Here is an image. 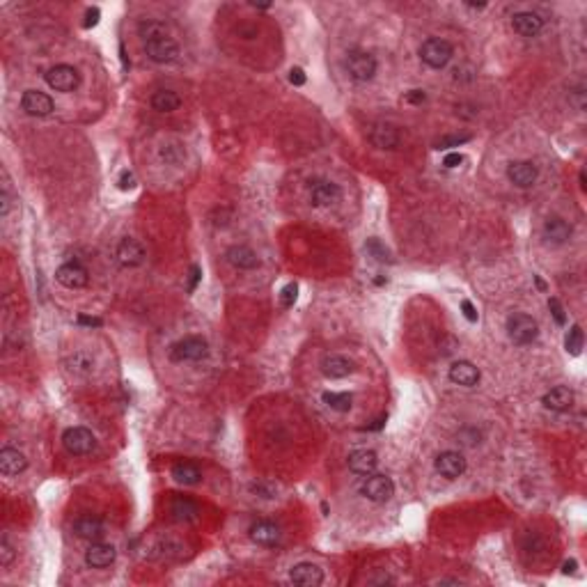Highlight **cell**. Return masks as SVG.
I'll return each instance as SVG.
<instances>
[{
	"label": "cell",
	"mask_w": 587,
	"mask_h": 587,
	"mask_svg": "<svg viewBox=\"0 0 587 587\" xmlns=\"http://www.w3.org/2000/svg\"><path fill=\"white\" fill-rule=\"evenodd\" d=\"M200 278H202V269H200V266H191V283H188V292H193V289L198 287Z\"/></svg>",
	"instance_id": "48"
},
{
	"label": "cell",
	"mask_w": 587,
	"mask_h": 587,
	"mask_svg": "<svg viewBox=\"0 0 587 587\" xmlns=\"http://www.w3.org/2000/svg\"><path fill=\"white\" fill-rule=\"evenodd\" d=\"M461 312H463V317H466L468 321H472V323L477 321V310H475V305H472L468 299L461 301Z\"/></svg>",
	"instance_id": "42"
},
{
	"label": "cell",
	"mask_w": 587,
	"mask_h": 587,
	"mask_svg": "<svg viewBox=\"0 0 587 587\" xmlns=\"http://www.w3.org/2000/svg\"><path fill=\"white\" fill-rule=\"evenodd\" d=\"M308 193H310V202L314 207H333L335 202H340V198H342V188L335 181H328V179L310 181Z\"/></svg>",
	"instance_id": "9"
},
{
	"label": "cell",
	"mask_w": 587,
	"mask_h": 587,
	"mask_svg": "<svg viewBox=\"0 0 587 587\" xmlns=\"http://www.w3.org/2000/svg\"><path fill=\"white\" fill-rule=\"evenodd\" d=\"M512 28L521 37H537L541 28H544V19L534 12H516L512 16Z\"/></svg>",
	"instance_id": "15"
},
{
	"label": "cell",
	"mask_w": 587,
	"mask_h": 587,
	"mask_svg": "<svg viewBox=\"0 0 587 587\" xmlns=\"http://www.w3.org/2000/svg\"><path fill=\"white\" fill-rule=\"evenodd\" d=\"M434 466H436V470L441 472L443 477L457 479V477L463 475V472H466V459H463L461 452L448 450V452H441V454H438Z\"/></svg>",
	"instance_id": "11"
},
{
	"label": "cell",
	"mask_w": 587,
	"mask_h": 587,
	"mask_svg": "<svg viewBox=\"0 0 587 587\" xmlns=\"http://www.w3.org/2000/svg\"><path fill=\"white\" fill-rule=\"evenodd\" d=\"M56 280L67 289H81L87 285L90 276H87V269L83 264H78V262H67V264H63L56 271Z\"/></svg>",
	"instance_id": "12"
},
{
	"label": "cell",
	"mask_w": 587,
	"mask_h": 587,
	"mask_svg": "<svg viewBox=\"0 0 587 587\" xmlns=\"http://www.w3.org/2000/svg\"><path fill=\"white\" fill-rule=\"evenodd\" d=\"M117 259L124 266H140L145 262V248L136 239H124L117 246Z\"/></svg>",
	"instance_id": "22"
},
{
	"label": "cell",
	"mask_w": 587,
	"mask_h": 587,
	"mask_svg": "<svg viewBox=\"0 0 587 587\" xmlns=\"http://www.w3.org/2000/svg\"><path fill=\"white\" fill-rule=\"evenodd\" d=\"M81 326H90V328H99L101 326V319L99 317H87V314H78V319H76Z\"/></svg>",
	"instance_id": "47"
},
{
	"label": "cell",
	"mask_w": 587,
	"mask_h": 587,
	"mask_svg": "<svg viewBox=\"0 0 587 587\" xmlns=\"http://www.w3.org/2000/svg\"><path fill=\"white\" fill-rule=\"evenodd\" d=\"M209 356V344L207 340L198 337V335H191V337H183L179 342H174L172 349H170V358L174 363H195V361H202V358Z\"/></svg>",
	"instance_id": "2"
},
{
	"label": "cell",
	"mask_w": 587,
	"mask_h": 587,
	"mask_svg": "<svg viewBox=\"0 0 587 587\" xmlns=\"http://www.w3.org/2000/svg\"><path fill=\"white\" fill-rule=\"evenodd\" d=\"M28 468V459H25V454H21L19 450H12V448H5L0 452V470L5 472V475H19Z\"/></svg>",
	"instance_id": "26"
},
{
	"label": "cell",
	"mask_w": 587,
	"mask_h": 587,
	"mask_svg": "<svg viewBox=\"0 0 587 587\" xmlns=\"http://www.w3.org/2000/svg\"><path fill=\"white\" fill-rule=\"evenodd\" d=\"M74 532L81 539L96 541L103 537V521L96 519V516H81V519H76V523H74Z\"/></svg>",
	"instance_id": "27"
},
{
	"label": "cell",
	"mask_w": 587,
	"mask_h": 587,
	"mask_svg": "<svg viewBox=\"0 0 587 587\" xmlns=\"http://www.w3.org/2000/svg\"><path fill=\"white\" fill-rule=\"evenodd\" d=\"M574 569H576V562H574V560H569V562H565L562 572H565V574H569V572H574Z\"/></svg>",
	"instance_id": "49"
},
{
	"label": "cell",
	"mask_w": 587,
	"mask_h": 587,
	"mask_svg": "<svg viewBox=\"0 0 587 587\" xmlns=\"http://www.w3.org/2000/svg\"><path fill=\"white\" fill-rule=\"evenodd\" d=\"M170 512L177 521H195L200 514V507L195 501H191L186 496H177L170 505Z\"/></svg>",
	"instance_id": "28"
},
{
	"label": "cell",
	"mask_w": 587,
	"mask_h": 587,
	"mask_svg": "<svg viewBox=\"0 0 587 587\" xmlns=\"http://www.w3.org/2000/svg\"><path fill=\"white\" fill-rule=\"evenodd\" d=\"M548 308H550V314H553L555 323H560V326H565V323H567V314H565L562 303H560L557 299H548Z\"/></svg>",
	"instance_id": "40"
},
{
	"label": "cell",
	"mask_w": 587,
	"mask_h": 587,
	"mask_svg": "<svg viewBox=\"0 0 587 587\" xmlns=\"http://www.w3.org/2000/svg\"><path fill=\"white\" fill-rule=\"evenodd\" d=\"M541 234H544L546 243H553V246H562L569 239H572V225H569L565 218L560 216H548L544 221V227H541Z\"/></svg>",
	"instance_id": "13"
},
{
	"label": "cell",
	"mask_w": 587,
	"mask_h": 587,
	"mask_svg": "<svg viewBox=\"0 0 587 587\" xmlns=\"http://www.w3.org/2000/svg\"><path fill=\"white\" fill-rule=\"evenodd\" d=\"M46 83L56 92H72L81 85V74L72 65H56L53 69L46 72Z\"/></svg>",
	"instance_id": "6"
},
{
	"label": "cell",
	"mask_w": 587,
	"mask_h": 587,
	"mask_svg": "<svg viewBox=\"0 0 587 587\" xmlns=\"http://www.w3.org/2000/svg\"><path fill=\"white\" fill-rule=\"evenodd\" d=\"M145 51H147V58L159 65L174 63L179 58V44L172 37H159V39L145 41Z\"/></svg>",
	"instance_id": "8"
},
{
	"label": "cell",
	"mask_w": 587,
	"mask_h": 587,
	"mask_svg": "<svg viewBox=\"0 0 587 587\" xmlns=\"http://www.w3.org/2000/svg\"><path fill=\"white\" fill-rule=\"evenodd\" d=\"M296 299H299V285L296 283H289L280 289V303H283V308H292Z\"/></svg>",
	"instance_id": "37"
},
{
	"label": "cell",
	"mask_w": 587,
	"mask_h": 587,
	"mask_svg": "<svg viewBox=\"0 0 587 587\" xmlns=\"http://www.w3.org/2000/svg\"><path fill=\"white\" fill-rule=\"evenodd\" d=\"M12 560H14V548H12V544H10V539L3 537V539H0V565H3V567H10Z\"/></svg>",
	"instance_id": "39"
},
{
	"label": "cell",
	"mask_w": 587,
	"mask_h": 587,
	"mask_svg": "<svg viewBox=\"0 0 587 587\" xmlns=\"http://www.w3.org/2000/svg\"><path fill=\"white\" fill-rule=\"evenodd\" d=\"M376 69H379V63H376V58L372 53H367V51H358V49L349 51L347 72L354 81H358V83L372 81V78L376 76Z\"/></svg>",
	"instance_id": "4"
},
{
	"label": "cell",
	"mask_w": 587,
	"mask_h": 587,
	"mask_svg": "<svg viewBox=\"0 0 587 587\" xmlns=\"http://www.w3.org/2000/svg\"><path fill=\"white\" fill-rule=\"evenodd\" d=\"M583 342H585V337H583V328L581 326H572V330L567 333V337H565V349L572 356H581V351H583Z\"/></svg>",
	"instance_id": "34"
},
{
	"label": "cell",
	"mask_w": 587,
	"mask_h": 587,
	"mask_svg": "<svg viewBox=\"0 0 587 587\" xmlns=\"http://www.w3.org/2000/svg\"><path fill=\"white\" fill-rule=\"evenodd\" d=\"M507 333H510V340L514 342V344L525 347V344H532V342L537 340L539 326L530 314L516 312L507 319Z\"/></svg>",
	"instance_id": "3"
},
{
	"label": "cell",
	"mask_w": 587,
	"mask_h": 587,
	"mask_svg": "<svg viewBox=\"0 0 587 587\" xmlns=\"http://www.w3.org/2000/svg\"><path fill=\"white\" fill-rule=\"evenodd\" d=\"M63 443L69 454H76V457H83V454H90L96 445V438L90 429L85 427H72L63 434Z\"/></svg>",
	"instance_id": "5"
},
{
	"label": "cell",
	"mask_w": 587,
	"mask_h": 587,
	"mask_svg": "<svg viewBox=\"0 0 587 587\" xmlns=\"http://www.w3.org/2000/svg\"><path fill=\"white\" fill-rule=\"evenodd\" d=\"M179 106H181L179 94L172 92V90H159V92H154V96H152V108L159 110V112H172V110H177Z\"/></svg>",
	"instance_id": "30"
},
{
	"label": "cell",
	"mask_w": 587,
	"mask_h": 587,
	"mask_svg": "<svg viewBox=\"0 0 587 587\" xmlns=\"http://www.w3.org/2000/svg\"><path fill=\"white\" fill-rule=\"evenodd\" d=\"M370 140L379 150H397L399 147V131L392 124H374L370 131Z\"/></svg>",
	"instance_id": "18"
},
{
	"label": "cell",
	"mask_w": 587,
	"mask_h": 587,
	"mask_svg": "<svg viewBox=\"0 0 587 587\" xmlns=\"http://www.w3.org/2000/svg\"><path fill=\"white\" fill-rule=\"evenodd\" d=\"M140 34H143L145 41L159 39V37H170V34H168V25L161 23V21H143V23H140Z\"/></svg>",
	"instance_id": "33"
},
{
	"label": "cell",
	"mask_w": 587,
	"mask_h": 587,
	"mask_svg": "<svg viewBox=\"0 0 587 587\" xmlns=\"http://www.w3.org/2000/svg\"><path fill=\"white\" fill-rule=\"evenodd\" d=\"M172 477L183 486H193L202 479V470H200L193 461H179L177 466L172 468Z\"/></svg>",
	"instance_id": "29"
},
{
	"label": "cell",
	"mask_w": 587,
	"mask_h": 587,
	"mask_svg": "<svg viewBox=\"0 0 587 587\" xmlns=\"http://www.w3.org/2000/svg\"><path fill=\"white\" fill-rule=\"evenodd\" d=\"M361 491L372 503H388L395 496V482L388 475H367Z\"/></svg>",
	"instance_id": "7"
},
{
	"label": "cell",
	"mask_w": 587,
	"mask_h": 587,
	"mask_svg": "<svg viewBox=\"0 0 587 587\" xmlns=\"http://www.w3.org/2000/svg\"><path fill=\"white\" fill-rule=\"evenodd\" d=\"M21 108L32 117H46L56 110V103L49 94H44L39 90H28L21 96Z\"/></svg>",
	"instance_id": "10"
},
{
	"label": "cell",
	"mask_w": 587,
	"mask_h": 587,
	"mask_svg": "<svg viewBox=\"0 0 587 587\" xmlns=\"http://www.w3.org/2000/svg\"><path fill=\"white\" fill-rule=\"evenodd\" d=\"M115 557H117L115 546L94 541V544L87 548L85 562H87V567H92V569H106V567H110L112 562H115Z\"/></svg>",
	"instance_id": "16"
},
{
	"label": "cell",
	"mask_w": 587,
	"mask_h": 587,
	"mask_svg": "<svg viewBox=\"0 0 587 587\" xmlns=\"http://www.w3.org/2000/svg\"><path fill=\"white\" fill-rule=\"evenodd\" d=\"M289 578H292V583L296 585H303V587H317L323 583V572L312 562H301L292 567V572H289Z\"/></svg>",
	"instance_id": "17"
},
{
	"label": "cell",
	"mask_w": 587,
	"mask_h": 587,
	"mask_svg": "<svg viewBox=\"0 0 587 587\" xmlns=\"http://www.w3.org/2000/svg\"><path fill=\"white\" fill-rule=\"evenodd\" d=\"M99 16H101L99 7H92V10H87V14H85V28H94V25L99 23Z\"/></svg>",
	"instance_id": "46"
},
{
	"label": "cell",
	"mask_w": 587,
	"mask_h": 587,
	"mask_svg": "<svg viewBox=\"0 0 587 587\" xmlns=\"http://www.w3.org/2000/svg\"><path fill=\"white\" fill-rule=\"evenodd\" d=\"M463 163V156L459 152H450V154H445V159H443V165L445 168H459V165Z\"/></svg>",
	"instance_id": "43"
},
{
	"label": "cell",
	"mask_w": 587,
	"mask_h": 587,
	"mask_svg": "<svg viewBox=\"0 0 587 587\" xmlns=\"http://www.w3.org/2000/svg\"><path fill=\"white\" fill-rule=\"evenodd\" d=\"M117 186H120L122 191H131V188H136V174L131 172V170H124V172L120 174Z\"/></svg>",
	"instance_id": "41"
},
{
	"label": "cell",
	"mask_w": 587,
	"mask_h": 587,
	"mask_svg": "<svg viewBox=\"0 0 587 587\" xmlns=\"http://www.w3.org/2000/svg\"><path fill=\"white\" fill-rule=\"evenodd\" d=\"M365 250L370 252V255H372L376 262H390V252H388V248H385L379 239H367Z\"/></svg>",
	"instance_id": "36"
},
{
	"label": "cell",
	"mask_w": 587,
	"mask_h": 587,
	"mask_svg": "<svg viewBox=\"0 0 587 587\" xmlns=\"http://www.w3.org/2000/svg\"><path fill=\"white\" fill-rule=\"evenodd\" d=\"M67 367L72 370L74 374H92L94 372V358L90 354H85V351H76L72 358L67 361Z\"/></svg>",
	"instance_id": "32"
},
{
	"label": "cell",
	"mask_w": 587,
	"mask_h": 587,
	"mask_svg": "<svg viewBox=\"0 0 587 587\" xmlns=\"http://www.w3.org/2000/svg\"><path fill=\"white\" fill-rule=\"evenodd\" d=\"M470 136H448V138H441L436 143V150H450V147H459L463 143H468Z\"/></svg>",
	"instance_id": "38"
},
{
	"label": "cell",
	"mask_w": 587,
	"mask_h": 587,
	"mask_svg": "<svg viewBox=\"0 0 587 587\" xmlns=\"http://www.w3.org/2000/svg\"><path fill=\"white\" fill-rule=\"evenodd\" d=\"M427 99V94H425V90H411V92H406V96H404V101L406 103H422Z\"/></svg>",
	"instance_id": "45"
},
{
	"label": "cell",
	"mask_w": 587,
	"mask_h": 587,
	"mask_svg": "<svg viewBox=\"0 0 587 587\" xmlns=\"http://www.w3.org/2000/svg\"><path fill=\"white\" fill-rule=\"evenodd\" d=\"M305 81H308V78H305V72L301 67H294L292 72H289V83H294V85H305Z\"/></svg>",
	"instance_id": "44"
},
{
	"label": "cell",
	"mask_w": 587,
	"mask_h": 587,
	"mask_svg": "<svg viewBox=\"0 0 587 587\" xmlns=\"http://www.w3.org/2000/svg\"><path fill=\"white\" fill-rule=\"evenodd\" d=\"M376 466H379V457L372 450H356L349 454V468L356 475H372Z\"/></svg>",
	"instance_id": "20"
},
{
	"label": "cell",
	"mask_w": 587,
	"mask_h": 587,
	"mask_svg": "<svg viewBox=\"0 0 587 587\" xmlns=\"http://www.w3.org/2000/svg\"><path fill=\"white\" fill-rule=\"evenodd\" d=\"M250 539L259 546H276L280 541V528L271 521H257L250 525Z\"/></svg>",
	"instance_id": "21"
},
{
	"label": "cell",
	"mask_w": 587,
	"mask_h": 587,
	"mask_svg": "<svg viewBox=\"0 0 587 587\" xmlns=\"http://www.w3.org/2000/svg\"><path fill=\"white\" fill-rule=\"evenodd\" d=\"M161 159L170 165H179L183 159H186V152H183L181 145H163L161 150Z\"/></svg>",
	"instance_id": "35"
},
{
	"label": "cell",
	"mask_w": 587,
	"mask_h": 587,
	"mask_svg": "<svg viewBox=\"0 0 587 587\" xmlns=\"http://www.w3.org/2000/svg\"><path fill=\"white\" fill-rule=\"evenodd\" d=\"M452 56H454L452 44L441 37H429L427 41H422V46H420V58H422V63L432 69H443L452 60Z\"/></svg>",
	"instance_id": "1"
},
{
	"label": "cell",
	"mask_w": 587,
	"mask_h": 587,
	"mask_svg": "<svg viewBox=\"0 0 587 587\" xmlns=\"http://www.w3.org/2000/svg\"><path fill=\"white\" fill-rule=\"evenodd\" d=\"M354 370H356L354 363L344 356H328L321 363V372L328 379H344V376L354 374Z\"/></svg>",
	"instance_id": "24"
},
{
	"label": "cell",
	"mask_w": 587,
	"mask_h": 587,
	"mask_svg": "<svg viewBox=\"0 0 587 587\" xmlns=\"http://www.w3.org/2000/svg\"><path fill=\"white\" fill-rule=\"evenodd\" d=\"M507 177H510L514 186L530 188L532 183L537 181L539 170H537V165L530 161H514V163H510V168H507Z\"/></svg>",
	"instance_id": "14"
},
{
	"label": "cell",
	"mask_w": 587,
	"mask_h": 587,
	"mask_svg": "<svg viewBox=\"0 0 587 587\" xmlns=\"http://www.w3.org/2000/svg\"><path fill=\"white\" fill-rule=\"evenodd\" d=\"M544 406L550 411H569L574 404V392L567 388V385H555L544 395Z\"/></svg>",
	"instance_id": "25"
},
{
	"label": "cell",
	"mask_w": 587,
	"mask_h": 587,
	"mask_svg": "<svg viewBox=\"0 0 587 587\" xmlns=\"http://www.w3.org/2000/svg\"><path fill=\"white\" fill-rule=\"evenodd\" d=\"M227 262H230L234 269H241V271H252L259 266L257 252L248 246H232L227 250Z\"/></svg>",
	"instance_id": "23"
},
{
	"label": "cell",
	"mask_w": 587,
	"mask_h": 587,
	"mask_svg": "<svg viewBox=\"0 0 587 587\" xmlns=\"http://www.w3.org/2000/svg\"><path fill=\"white\" fill-rule=\"evenodd\" d=\"M321 399H323V404L333 411H337V413H347L354 404V397L349 395V392H323Z\"/></svg>",
	"instance_id": "31"
},
{
	"label": "cell",
	"mask_w": 587,
	"mask_h": 587,
	"mask_svg": "<svg viewBox=\"0 0 587 587\" xmlns=\"http://www.w3.org/2000/svg\"><path fill=\"white\" fill-rule=\"evenodd\" d=\"M479 376H482L479 370L468 361H459V363H454L450 367V381L457 383V385H463V388H472V385H477Z\"/></svg>",
	"instance_id": "19"
}]
</instances>
